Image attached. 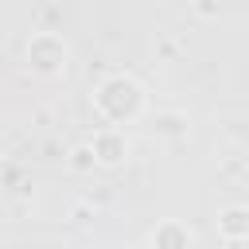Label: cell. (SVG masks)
<instances>
[{
  "label": "cell",
  "mask_w": 249,
  "mask_h": 249,
  "mask_svg": "<svg viewBox=\"0 0 249 249\" xmlns=\"http://www.w3.org/2000/svg\"><path fill=\"white\" fill-rule=\"evenodd\" d=\"M93 152H97V163L113 167V163H121V160H124L128 140H124V136H117V132H101V136L93 140Z\"/></svg>",
  "instance_id": "cell-1"
},
{
  "label": "cell",
  "mask_w": 249,
  "mask_h": 249,
  "mask_svg": "<svg viewBox=\"0 0 249 249\" xmlns=\"http://www.w3.org/2000/svg\"><path fill=\"white\" fill-rule=\"evenodd\" d=\"M218 233H222L226 241L249 237V210H245V206H230V210H222V218H218Z\"/></svg>",
  "instance_id": "cell-2"
},
{
  "label": "cell",
  "mask_w": 249,
  "mask_h": 249,
  "mask_svg": "<svg viewBox=\"0 0 249 249\" xmlns=\"http://www.w3.org/2000/svg\"><path fill=\"white\" fill-rule=\"evenodd\" d=\"M187 245H191V230L179 222H163L152 233V249H187Z\"/></svg>",
  "instance_id": "cell-3"
},
{
  "label": "cell",
  "mask_w": 249,
  "mask_h": 249,
  "mask_svg": "<svg viewBox=\"0 0 249 249\" xmlns=\"http://www.w3.org/2000/svg\"><path fill=\"white\" fill-rule=\"evenodd\" d=\"M70 163H74L78 171L93 167V163H97V152H93V144H89V148H86V144H82V148H74V160H70Z\"/></svg>",
  "instance_id": "cell-4"
}]
</instances>
